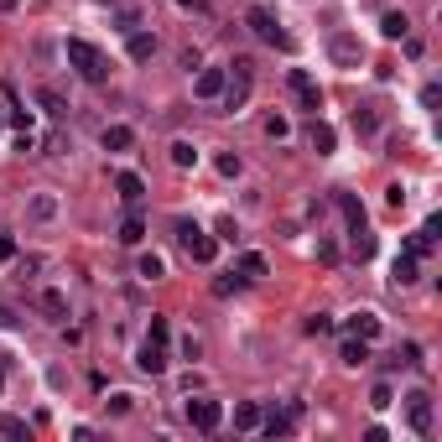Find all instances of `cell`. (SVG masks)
Here are the masks:
<instances>
[{
    "label": "cell",
    "instance_id": "obj_1",
    "mask_svg": "<svg viewBox=\"0 0 442 442\" xmlns=\"http://www.w3.org/2000/svg\"><path fill=\"white\" fill-rule=\"evenodd\" d=\"M63 58H68V68L84 78V84H109V58L89 37H68L63 42Z\"/></svg>",
    "mask_w": 442,
    "mask_h": 442
},
{
    "label": "cell",
    "instance_id": "obj_2",
    "mask_svg": "<svg viewBox=\"0 0 442 442\" xmlns=\"http://www.w3.org/2000/svg\"><path fill=\"white\" fill-rule=\"evenodd\" d=\"M244 26H250L266 47H281V53H291V47H297V42H291V31H281V21H276L271 6H250V11H244Z\"/></svg>",
    "mask_w": 442,
    "mask_h": 442
},
{
    "label": "cell",
    "instance_id": "obj_3",
    "mask_svg": "<svg viewBox=\"0 0 442 442\" xmlns=\"http://www.w3.org/2000/svg\"><path fill=\"white\" fill-rule=\"evenodd\" d=\"M172 229H177V244H183L188 260H198V266H208V260H214V250H219L214 235H203L193 219H172Z\"/></svg>",
    "mask_w": 442,
    "mask_h": 442
},
{
    "label": "cell",
    "instance_id": "obj_4",
    "mask_svg": "<svg viewBox=\"0 0 442 442\" xmlns=\"http://www.w3.org/2000/svg\"><path fill=\"white\" fill-rule=\"evenodd\" d=\"M401 406H406V427H411L416 437H432L437 411H432V396H427V390H411V396H401Z\"/></svg>",
    "mask_w": 442,
    "mask_h": 442
},
{
    "label": "cell",
    "instance_id": "obj_5",
    "mask_svg": "<svg viewBox=\"0 0 442 442\" xmlns=\"http://www.w3.org/2000/svg\"><path fill=\"white\" fill-rule=\"evenodd\" d=\"M286 89H291V99H297L302 109H313V114L323 109V89H318V78L307 73V68H291L286 73Z\"/></svg>",
    "mask_w": 442,
    "mask_h": 442
},
{
    "label": "cell",
    "instance_id": "obj_6",
    "mask_svg": "<svg viewBox=\"0 0 442 442\" xmlns=\"http://www.w3.org/2000/svg\"><path fill=\"white\" fill-rule=\"evenodd\" d=\"M328 58L338 63V68H359V63H365V47H359L354 31H333L328 37Z\"/></svg>",
    "mask_w": 442,
    "mask_h": 442
},
{
    "label": "cell",
    "instance_id": "obj_7",
    "mask_svg": "<svg viewBox=\"0 0 442 442\" xmlns=\"http://www.w3.org/2000/svg\"><path fill=\"white\" fill-rule=\"evenodd\" d=\"M188 421H193L198 432H219L224 406H219V401H208V396H198V401H188Z\"/></svg>",
    "mask_w": 442,
    "mask_h": 442
},
{
    "label": "cell",
    "instance_id": "obj_8",
    "mask_svg": "<svg viewBox=\"0 0 442 442\" xmlns=\"http://www.w3.org/2000/svg\"><path fill=\"white\" fill-rule=\"evenodd\" d=\"M333 203H338L343 224H349V235H359V229H370V214H365V203H359L354 193H333Z\"/></svg>",
    "mask_w": 442,
    "mask_h": 442
},
{
    "label": "cell",
    "instance_id": "obj_9",
    "mask_svg": "<svg viewBox=\"0 0 442 442\" xmlns=\"http://www.w3.org/2000/svg\"><path fill=\"white\" fill-rule=\"evenodd\" d=\"M136 370H141V374H161V370H167V343L146 338V343H141V354H136Z\"/></svg>",
    "mask_w": 442,
    "mask_h": 442
},
{
    "label": "cell",
    "instance_id": "obj_10",
    "mask_svg": "<svg viewBox=\"0 0 442 442\" xmlns=\"http://www.w3.org/2000/svg\"><path fill=\"white\" fill-rule=\"evenodd\" d=\"M224 84H229L224 68H198V78H193V94H198V99H219Z\"/></svg>",
    "mask_w": 442,
    "mask_h": 442
},
{
    "label": "cell",
    "instance_id": "obj_11",
    "mask_svg": "<svg viewBox=\"0 0 442 442\" xmlns=\"http://www.w3.org/2000/svg\"><path fill=\"white\" fill-rule=\"evenodd\" d=\"M114 193H120V198H125L130 208H136V203L146 198V183H141V172H130V167H125V172H114Z\"/></svg>",
    "mask_w": 442,
    "mask_h": 442
},
{
    "label": "cell",
    "instance_id": "obj_12",
    "mask_svg": "<svg viewBox=\"0 0 442 442\" xmlns=\"http://www.w3.org/2000/svg\"><path fill=\"white\" fill-rule=\"evenodd\" d=\"M307 146H313L318 156H333V146H338L333 125H328V120H313V125H307Z\"/></svg>",
    "mask_w": 442,
    "mask_h": 442
},
{
    "label": "cell",
    "instance_id": "obj_13",
    "mask_svg": "<svg viewBox=\"0 0 442 442\" xmlns=\"http://www.w3.org/2000/svg\"><path fill=\"white\" fill-rule=\"evenodd\" d=\"M37 307H42V318H53V323H63V318H68V297H63L58 286H47L42 297H37Z\"/></svg>",
    "mask_w": 442,
    "mask_h": 442
},
{
    "label": "cell",
    "instance_id": "obj_14",
    "mask_svg": "<svg viewBox=\"0 0 442 442\" xmlns=\"http://www.w3.org/2000/svg\"><path fill=\"white\" fill-rule=\"evenodd\" d=\"M338 359H343V365H354V370L370 365V338H354L349 333V338H343V349H338Z\"/></svg>",
    "mask_w": 442,
    "mask_h": 442
},
{
    "label": "cell",
    "instance_id": "obj_15",
    "mask_svg": "<svg viewBox=\"0 0 442 442\" xmlns=\"http://www.w3.org/2000/svg\"><path fill=\"white\" fill-rule=\"evenodd\" d=\"M104 151H130V146H136V130L130 125H104Z\"/></svg>",
    "mask_w": 442,
    "mask_h": 442
},
{
    "label": "cell",
    "instance_id": "obj_16",
    "mask_svg": "<svg viewBox=\"0 0 442 442\" xmlns=\"http://www.w3.org/2000/svg\"><path fill=\"white\" fill-rule=\"evenodd\" d=\"M297 411H302V406H291V411L286 416H260V432H266V437H291V421H297Z\"/></svg>",
    "mask_w": 442,
    "mask_h": 442
},
{
    "label": "cell",
    "instance_id": "obj_17",
    "mask_svg": "<svg viewBox=\"0 0 442 442\" xmlns=\"http://www.w3.org/2000/svg\"><path fill=\"white\" fill-rule=\"evenodd\" d=\"M260 416H266V411H260V401H239L235 406V427L239 432H260Z\"/></svg>",
    "mask_w": 442,
    "mask_h": 442
},
{
    "label": "cell",
    "instance_id": "obj_18",
    "mask_svg": "<svg viewBox=\"0 0 442 442\" xmlns=\"http://www.w3.org/2000/svg\"><path fill=\"white\" fill-rule=\"evenodd\" d=\"M125 53H130V63H146L156 53V37L151 31H130V42H125Z\"/></svg>",
    "mask_w": 442,
    "mask_h": 442
},
{
    "label": "cell",
    "instance_id": "obj_19",
    "mask_svg": "<svg viewBox=\"0 0 442 442\" xmlns=\"http://www.w3.org/2000/svg\"><path fill=\"white\" fill-rule=\"evenodd\" d=\"M374 130H380V109H374V104H359V109H354V136L370 141Z\"/></svg>",
    "mask_w": 442,
    "mask_h": 442
},
{
    "label": "cell",
    "instance_id": "obj_20",
    "mask_svg": "<svg viewBox=\"0 0 442 442\" xmlns=\"http://www.w3.org/2000/svg\"><path fill=\"white\" fill-rule=\"evenodd\" d=\"M380 31H385L390 42H401L406 31H411V21H406V11H385V16H380Z\"/></svg>",
    "mask_w": 442,
    "mask_h": 442
},
{
    "label": "cell",
    "instance_id": "obj_21",
    "mask_svg": "<svg viewBox=\"0 0 442 442\" xmlns=\"http://www.w3.org/2000/svg\"><path fill=\"white\" fill-rule=\"evenodd\" d=\"M343 328H349L354 338H374V333H380V318H374V313H354Z\"/></svg>",
    "mask_w": 442,
    "mask_h": 442
},
{
    "label": "cell",
    "instance_id": "obj_22",
    "mask_svg": "<svg viewBox=\"0 0 442 442\" xmlns=\"http://www.w3.org/2000/svg\"><path fill=\"white\" fill-rule=\"evenodd\" d=\"M141 239H146V219L136 214V208H130L125 224H120V244H141Z\"/></svg>",
    "mask_w": 442,
    "mask_h": 442
},
{
    "label": "cell",
    "instance_id": "obj_23",
    "mask_svg": "<svg viewBox=\"0 0 442 442\" xmlns=\"http://www.w3.org/2000/svg\"><path fill=\"white\" fill-rule=\"evenodd\" d=\"M26 214L37 219V224H47V219H58V198H53V193H37V198H31V208H26Z\"/></svg>",
    "mask_w": 442,
    "mask_h": 442
},
{
    "label": "cell",
    "instance_id": "obj_24",
    "mask_svg": "<svg viewBox=\"0 0 442 442\" xmlns=\"http://www.w3.org/2000/svg\"><path fill=\"white\" fill-rule=\"evenodd\" d=\"M266 271H271V266H266V255H255V250H244V255H239V276H244V281H260Z\"/></svg>",
    "mask_w": 442,
    "mask_h": 442
},
{
    "label": "cell",
    "instance_id": "obj_25",
    "mask_svg": "<svg viewBox=\"0 0 442 442\" xmlns=\"http://www.w3.org/2000/svg\"><path fill=\"white\" fill-rule=\"evenodd\" d=\"M37 104L53 114V120H68V104H63V94H58V89H37Z\"/></svg>",
    "mask_w": 442,
    "mask_h": 442
},
{
    "label": "cell",
    "instance_id": "obj_26",
    "mask_svg": "<svg viewBox=\"0 0 442 442\" xmlns=\"http://www.w3.org/2000/svg\"><path fill=\"white\" fill-rule=\"evenodd\" d=\"M172 167H198V146H193V141H172Z\"/></svg>",
    "mask_w": 442,
    "mask_h": 442
},
{
    "label": "cell",
    "instance_id": "obj_27",
    "mask_svg": "<svg viewBox=\"0 0 442 442\" xmlns=\"http://www.w3.org/2000/svg\"><path fill=\"white\" fill-rule=\"evenodd\" d=\"M136 276H146V281H161V276H167V260H161V255H141V260H136Z\"/></svg>",
    "mask_w": 442,
    "mask_h": 442
},
{
    "label": "cell",
    "instance_id": "obj_28",
    "mask_svg": "<svg viewBox=\"0 0 442 442\" xmlns=\"http://www.w3.org/2000/svg\"><path fill=\"white\" fill-rule=\"evenodd\" d=\"M390 276H396V286H411L416 281V255H396V271Z\"/></svg>",
    "mask_w": 442,
    "mask_h": 442
},
{
    "label": "cell",
    "instance_id": "obj_29",
    "mask_svg": "<svg viewBox=\"0 0 442 442\" xmlns=\"http://www.w3.org/2000/svg\"><path fill=\"white\" fill-rule=\"evenodd\" d=\"M239 286H244V276H239V271H229V276H219V281H214V291H219V297H235Z\"/></svg>",
    "mask_w": 442,
    "mask_h": 442
},
{
    "label": "cell",
    "instance_id": "obj_30",
    "mask_svg": "<svg viewBox=\"0 0 442 442\" xmlns=\"http://www.w3.org/2000/svg\"><path fill=\"white\" fill-rule=\"evenodd\" d=\"M390 401H396V390H390L385 380H380V385H374V390H370V406H374V411H385V406H390Z\"/></svg>",
    "mask_w": 442,
    "mask_h": 442
},
{
    "label": "cell",
    "instance_id": "obj_31",
    "mask_svg": "<svg viewBox=\"0 0 442 442\" xmlns=\"http://www.w3.org/2000/svg\"><path fill=\"white\" fill-rule=\"evenodd\" d=\"M266 136H271V141H286V136H291L286 114H271V120H266Z\"/></svg>",
    "mask_w": 442,
    "mask_h": 442
},
{
    "label": "cell",
    "instance_id": "obj_32",
    "mask_svg": "<svg viewBox=\"0 0 442 442\" xmlns=\"http://www.w3.org/2000/svg\"><path fill=\"white\" fill-rule=\"evenodd\" d=\"M302 328L313 333V338H318V333H333V318H328V313H313V318L302 323Z\"/></svg>",
    "mask_w": 442,
    "mask_h": 442
},
{
    "label": "cell",
    "instance_id": "obj_33",
    "mask_svg": "<svg viewBox=\"0 0 442 442\" xmlns=\"http://www.w3.org/2000/svg\"><path fill=\"white\" fill-rule=\"evenodd\" d=\"M37 271H42V255H21V260H16V276H21V281L37 276Z\"/></svg>",
    "mask_w": 442,
    "mask_h": 442
},
{
    "label": "cell",
    "instance_id": "obj_34",
    "mask_svg": "<svg viewBox=\"0 0 442 442\" xmlns=\"http://www.w3.org/2000/svg\"><path fill=\"white\" fill-rule=\"evenodd\" d=\"M0 432H6V437H31V427H26L21 416H6V421H0Z\"/></svg>",
    "mask_w": 442,
    "mask_h": 442
},
{
    "label": "cell",
    "instance_id": "obj_35",
    "mask_svg": "<svg viewBox=\"0 0 442 442\" xmlns=\"http://www.w3.org/2000/svg\"><path fill=\"white\" fill-rule=\"evenodd\" d=\"M146 338H156V343H167V338H172V323H167V318H151V328H146Z\"/></svg>",
    "mask_w": 442,
    "mask_h": 442
},
{
    "label": "cell",
    "instance_id": "obj_36",
    "mask_svg": "<svg viewBox=\"0 0 442 442\" xmlns=\"http://www.w3.org/2000/svg\"><path fill=\"white\" fill-rule=\"evenodd\" d=\"M219 172H224V177H239V172H244V161H239L235 151H224V156H219Z\"/></svg>",
    "mask_w": 442,
    "mask_h": 442
},
{
    "label": "cell",
    "instance_id": "obj_37",
    "mask_svg": "<svg viewBox=\"0 0 442 442\" xmlns=\"http://www.w3.org/2000/svg\"><path fill=\"white\" fill-rule=\"evenodd\" d=\"M396 365H411V370H416V365H421V349H416V343H401V354H396Z\"/></svg>",
    "mask_w": 442,
    "mask_h": 442
},
{
    "label": "cell",
    "instance_id": "obj_38",
    "mask_svg": "<svg viewBox=\"0 0 442 442\" xmlns=\"http://www.w3.org/2000/svg\"><path fill=\"white\" fill-rule=\"evenodd\" d=\"M318 260H323V266H333V260H338V244H333V239H318Z\"/></svg>",
    "mask_w": 442,
    "mask_h": 442
},
{
    "label": "cell",
    "instance_id": "obj_39",
    "mask_svg": "<svg viewBox=\"0 0 442 442\" xmlns=\"http://www.w3.org/2000/svg\"><path fill=\"white\" fill-rule=\"evenodd\" d=\"M6 260H16V239H11V235H0V266H6Z\"/></svg>",
    "mask_w": 442,
    "mask_h": 442
},
{
    "label": "cell",
    "instance_id": "obj_40",
    "mask_svg": "<svg viewBox=\"0 0 442 442\" xmlns=\"http://www.w3.org/2000/svg\"><path fill=\"white\" fill-rule=\"evenodd\" d=\"M385 198H390V208H406V188L396 183V188H385Z\"/></svg>",
    "mask_w": 442,
    "mask_h": 442
},
{
    "label": "cell",
    "instance_id": "obj_41",
    "mask_svg": "<svg viewBox=\"0 0 442 442\" xmlns=\"http://www.w3.org/2000/svg\"><path fill=\"white\" fill-rule=\"evenodd\" d=\"M198 354H203V343H198V338L188 333V338H183V359H198Z\"/></svg>",
    "mask_w": 442,
    "mask_h": 442
},
{
    "label": "cell",
    "instance_id": "obj_42",
    "mask_svg": "<svg viewBox=\"0 0 442 442\" xmlns=\"http://www.w3.org/2000/svg\"><path fill=\"white\" fill-rule=\"evenodd\" d=\"M104 406H109V411H114V416H125V411H130V396H109Z\"/></svg>",
    "mask_w": 442,
    "mask_h": 442
},
{
    "label": "cell",
    "instance_id": "obj_43",
    "mask_svg": "<svg viewBox=\"0 0 442 442\" xmlns=\"http://www.w3.org/2000/svg\"><path fill=\"white\" fill-rule=\"evenodd\" d=\"M0 328H16V313H11V307H0Z\"/></svg>",
    "mask_w": 442,
    "mask_h": 442
},
{
    "label": "cell",
    "instance_id": "obj_44",
    "mask_svg": "<svg viewBox=\"0 0 442 442\" xmlns=\"http://www.w3.org/2000/svg\"><path fill=\"white\" fill-rule=\"evenodd\" d=\"M177 6H188V11H203V0H177Z\"/></svg>",
    "mask_w": 442,
    "mask_h": 442
},
{
    "label": "cell",
    "instance_id": "obj_45",
    "mask_svg": "<svg viewBox=\"0 0 442 442\" xmlns=\"http://www.w3.org/2000/svg\"><path fill=\"white\" fill-rule=\"evenodd\" d=\"M16 6H21V0H0V11H16Z\"/></svg>",
    "mask_w": 442,
    "mask_h": 442
},
{
    "label": "cell",
    "instance_id": "obj_46",
    "mask_svg": "<svg viewBox=\"0 0 442 442\" xmlns=\"http://www.w3.org/2000/svg\"><path fill=\"white\" fill-rule=\"evenodd\" d=\"M0 385H6V374H0Z\"/></svg>",
    "mask_w": 442,
    "mask_h": 442
}]
</instances>
